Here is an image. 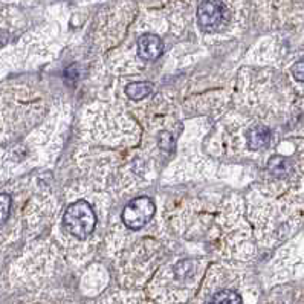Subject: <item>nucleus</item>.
I'll return each mask as SVG.
<instances>
[{
    "label": "nucleus",
    "mask_w": 304,
    "mask_h": 304,
    "mask_svg": "<svg viewBox=\"0 0 304 304\" xmlns=\"http://www.w3.org/2000/svg\"><path fill=\"white\" fill-rule=\"evenodd\" d=\"M63 223L69 234L73 237L84 240L87 239L97 225V217L92 206L86 200H77L67 206L63 216Z\"/></svg>",
    "instance_id": "f257e3e1"
},
{
    "label": "nucleus",
    "mask_w": 304,
    "mask_h": 304,
    "mask_svg": "<svg viewBox=\"0 0 304 304\" xmlns=\"http://www.w3.org/2000/svg\"><path fill=\"white\" fill-rule=\"evenodd\" d=\"M155 216V203L150 197H136L133 199L122 211V222L127 228L136 231L141 230L145 223Z\"/></svg>",
    "instance_id": "f03ea898"
},
{
    "label": "nucleus",
    "mask_w": 304,
    "mask_h": 304,
    "mask_svg": "<svg viewBox=\"0 0 304 304\" xmlns=\"http://www.w3.org/2000/svg\"><path fill=\"white\" fill-rule=\"evenodd\" d=\"M226 17V6L220 0H203L197 6V22L203 29H216Z\"/></svg>",
    "instance_id": "7ed1b4c3"
},
{
    "label": "nucleus",
    "mask_w": 304,
    "mask_h": 304,
    "mask_svg": "<svg viewBox=\"0 0 304 304\" xmlns=\"http://www.w3.org/2000/svg\"><path fill=\"white\" fill-rule=\"evenodd\" d=\"M138 52L139 57L144 60H155L162 55L164 43L158 35L144 34L142 37L138 39Z\"/></svg>",
    "instance_id": "20e7f679"
},
{
    "label": "nucleus",
    "mask_w": 304,
    "mask_h": 304,
    "mask_svg": "<svg viewBox=\"0 0 304 304\" xmlns=\"http://www.w3.org/2000/svg\"><path fill=\"white\" fill-rule=\"evenodd\" d=\"M271 141V130L264 125L254 127L248 135V145L252 150H260L269 145Z\"/></svg>",
    "instance_id": "39448f33"
},
{
    "label": "nucleus",
    "mask_w": 304,
    "mask_h": 304,
    "mask_svg": "<svg viewBox=\"0 0 304 304\" xmlns=\"http://www.w3.org/2000/svg\"><path fill=\"white\" fill-rule=\"evenodd\" d=\"M153 92V84L148 81H138V83H131L125 87V93L130 100L133 101H139L147 98L150 93Z\"/></svg>",
    "instance_id": "423d86ee"
},
{
    "label": "nucleus",
    "mask_w": 304,
    "mask_h": 304,
    "mask_svg": "<svg viewBox=\"0 0 304 304\" xmlns=\"http://www.w3.org/2000/svg\"><path fill=\"white\" fill-rule=\"evenodd\" d=\"M11 208H12V199L8 193H0V231L8 223L11 217ZM2 242V237H0Z\"/></svg>",
    "instance_id": "0eeeda50"
},
{
    "label": "nucleus",
    "mask_w": 304,
    "mask_h": 304,
    "mask_svg": "<svg viewBox=\"0 0 304 304\" xmlns=\"http://www.w3.org/2000/svg\"><path fill=\"white\" fill-rule=\"evenodd\" d=\"M208 304H242V298L237 292L234 291H230V289H225V291H220L217 292Z\"/></svg>",
    "instance_id": "6e6552de"
},
{
    "label": "nucleus",
    "mask_w": 304,
    "mask_h": 304,
    "mask_svg": "<svg viewBox=\"0 0 304 304\" xmlns=\"http://www.w3.org/2000/svg\"><path fill=\"white\" fill-rule=\"evenodd\" d=\"M268 170H269L272 175H275V176H284V175L289 172V164H288L286 159H283V158H280V156H275V158H272V159L269 161Z\"/></svg>",
    "instance_id": "1a4fd4ad"
},
{
    "label": "nucleus",
    "mask_w": 304,
    "mask_h": 304,
    "mask_svg": "<svg viewBox=\"0 0 304 304\" xmlns=\"http://www.w3.org/2000/svg\"><path fill=\"white\" fill-rule=\"evenodd\" d=\"M158 145H159L162 150H165V151L173 150V147H175L173 136H172L170 133H167V131H161L159 136H158Z\"/></svg>",
    "instance_id": "9d476101"
},
{
    "label": "nucleus",
    "mask_w": 304,
    "mask_h": 304,
    "mask_svg": "<svg viewBox=\"0 0 304 304\" xmlns=\"http://www.w3.org/2000/svg\"><path fill=\"white\" fill-rule=\"evenodd\" d=\"M292 75L298 81H303L304 83V60H300L292 66Z\"/></svg>",
    "instance_id": "9b49d317"
}]
</instances>
